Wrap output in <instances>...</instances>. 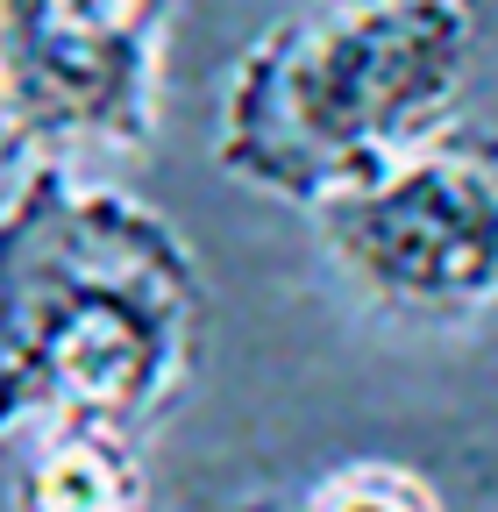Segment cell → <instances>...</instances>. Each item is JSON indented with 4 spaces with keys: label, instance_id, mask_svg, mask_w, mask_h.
I'll return each instance as SVG.
<instances>
[{
    "label": "cell",
    "instance_id": "5b68a950",
    "mask_svg": "<svg viewBox=\"0 0 498 512\" xmlns=\"http://www.w3.org/2000/svg\"><path fill=\"white\" fill-rule=\"evenodd\" d=\"M150 470L129 427L65 420L29 434V456L15 470V512H143Z\"/></svg>",
    "mask_w": 498,
    "mask_h": 512
},
{
    "label": "cell",
    "instance_id": "7a4b0ae2",
    "mask_svg": "<svg viewBox=\"0 0 498 512\" xmlns=\"http://www.w3.org/2000/svg\"><path fill=\"white\" fill-rule=\"evenodd\" d=\"M470 43L463 0H314L235 57L214 164L314 214L456 114Z\"/></svg>",
    "mask_w": 498,
    "mask_h": 512
},
{
    "label": "cell",
    "instance_id": "6da1fadb",
    "mask_svg": "<svg viewBox=\"0 0 498 512\" xmlns=\"http://www.w3.org/2000/svg\"><path fill=\"white\" fill-rule=\"evenodd\" d=\"M193 342L200 264L178 221L79 164H22L0 200V448L65 420L136 434Z\"/></svg>",
    "mask_w": 498,
    "mask_h": 512
},
{
    "label": "cell",
    "instance_id": "8992f818",
    "mask_svg": "<svg viewBox=\"0 0 498 512\" xmlns=\"http://www.w3.org/2000/svg\"><path fill=\"white\" fill-rule=\"evenodd\" d=\"M306 512H442V491H434L420 470H406V463L370 456V463L328 470L314 484V505Z\"/></svg>",
    "mask_w": 498,
    "mask_h": 512
},
{
    "label": "cell",
    "instance_id": "277c9868",
    "mask_svg": "<svg viewBox=\"0 0 498 512\" xmlns=\"http://www.w3.org/2000/svg\"><path fill=\"white\" fill-rule=\"evenodd\" d=\"M178 0H0V143L22 164L136 157L157 136Z\"/></svg>",
    "mask_w": 498,
    "mask_h": 512
},
{
    "label": "cell",
    "instance_id": "3957f363",
    "mask_svg": "<svg viewBox=\"0 0 498 512\" xmlns=\"http://www.w3.org/2000/svg\"><path fill=\"white\" fill-rule=\"evenodd\" d=\"M328 264L399 320L498 306V136L442 121L314 207Z\"/></svg>",
    "mask_w": 498,
    "mask_h": 512
}]
</instances>
